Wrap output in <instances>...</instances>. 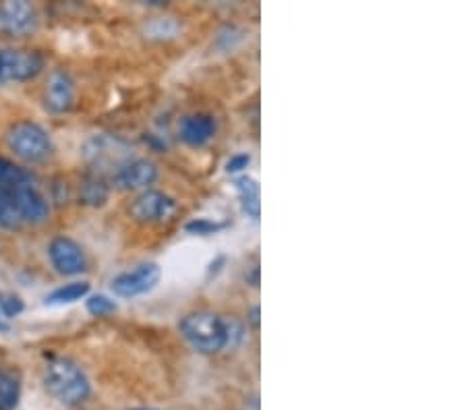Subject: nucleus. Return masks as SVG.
<instances>
[{"label": "nucleus", "instance_id": "f257e3e1", "mask_svg": "<svg viewBox=\"0 0 466 410\" xmlns=\"http://www.w3.org/2000/svg\"><path fill=\"white\" fill-rule=\"evenodd\" d=\"M42 382L50 396L66 406L81 405L92 394V384H89L86 373L81 371L77 363L65 359V356H55L48 361L44 367Z\"/></svg>", "mask_w": 466, "mask_h": 410}, {"label": "nucleus", "instance_id": "f03ea898", "mask_svg": "<svg viewBox=\"0 0 466 410\" xmlns=\"http://www.w3.org/2000/svg\"><path fill=\"white\" fill-rule=\"evenodd\" d=\"M180 334L201 355H216L228 346L224 317L209 311H195L183 317Z\"/></svg>", "mask_w": 466, "mask_h": 410}, {"label": "nucleus", "instance_id": "7ed1b4c3", "mask_svg": "<svg viewBox=\"0 0 466 410\" xmlns=\"http://www.w3.org/2000/svg\"><path fill=\"white\" fill-rule=\"evenodd\" d=\"M6 145L19 160L27 164L46 162L55 152L48 131L32 121L15 123L6 131Z\"/></svg>", "mask_w": 466, "mask_h": 410}, {"label": "nucleus", "instance_id": "20e7f679", "mask_svg": "<svg viewBox=\"0 0 466 410\" xmlns=\"http://www.w3.org/2000/svg\"><path fill=\"white\" fill-rule=\"evenodd\" d=\"M86 162L94 168V175L112 170V175L118 168H123L127 162H131V145L115 135H96L84 147Z\"/></svg>", "mask_w": 466, "mask_h": 410}, {"label": "nucleus", "instance_id": "39448f33", "mask_svg": "<svg viewBox=\"0 0 466 410\" xmlns=\"http://www.w3.org/2000/svg\"><path fill=\"white\" fill-rule=\"evenodd\" d=\"M157 282H160V265L154 264V261H146V264L133 267L131 272L118 274L112 280L110 288L120 298H133L154 290Z\"/></svg>", "mask_w": 466, "mask_h": 410}, {"label": "nucleus", "instance_id": "423d86ee", "mask_svg": "<svg viewBox=\"0 0 466 410\" xmlns=\"http://www.w3.org/2000/svg\"><path fill=\"white\" fill-rule=\"evenodd\" d=\"M48 257L52 267L63 275H77L87 270L84 249L69 236L52 238L48 245Z\"/></svg>", "mask_w": 466, "mask_h": 410}, {"label": "nucleus", "instance_id": "0eeeda50", "mask_svg": "<svg viewBox=\"0 0 466 410\" xmlns=\"http://www.w3.org/2000/svg\"><path fill=\"white\" fill-rule=\"evenodd\" d=\"M129 212L137 222H164L177 212V201L167 193L147 189L131 201Z\"/></svg>", "mask_w": 466, "mask_h": 410}, {"label": "nucleus", "instance_id": "6e6552de", "mask_svg": "<svg viewBox=\"0 0 466 410\" xmlns=\"http://www.w3.org/2000/svg\"><path fill=\"white\" fill-rule=\"evenodd\" d=\"M37 25V13L25 0L0 3V29L13 35H25Z\"/></svg>", "mask_w": 466, "mask_h": 410}, {"label": "nucleus", "instance_id": "1a4fd4ad", "mask_svg": "<svg viewBox=\"0 0 466 410\" xmlns=\"http://www.w3.org/2000/svg\"><path fill=\"white\" fill-rule=\"evenodd\" d=\"M157 181V168L149 160H131L112 175V185L120 191L149 189Z\"/></svg>", "mask_w": 466, "mask_h": 410}, {"label": "nucleus", "instance_id": "9d476101", "mask_svg": "<svg viewBox=\"0 0 466 410\" xmlns=\"http://www.w3.org/2000/svg\"><path fill=\"white\" fill-rule=\"evenodd\" d=\"M46 108L55 115H65L73 108L75 102V81L66 71H55L48 77L46 92H44Z\"/></svg>", "mask_w": 466, "mask_h": 410}, {"label": "nucleus", "instance_id": "9b49d317", "mask_svg": "<svg viewBox=\"0 0 466 410\" xmlns=\"http://www.w3.org/2000/svg\"><path fill=\"white\" fill-rule=\"evenodd\" d=\"M13 191H15V199H17L21 220H24V224L46 222L50 214V205L46 197H44L32 183L13 185Z\"/></svg>", "mask_w": 466, "mask_h": 410}, {"label": "nucleus", "instance_id": "f8f14e48", "mask_svg": "<svg viewBox=\"0 0 466 410\" xmlns=\"http://www.w3.org/2000/svg\"><path fill=\"white\" fill-rule=\"evenodd\" d=\"M6 81H29L44 69V56L35 50H5Z\"/></svg>", "mask_w": 466, "mask_h": 410}, {"label": "nucleus", "instance_id": "ddd939ff", "mask_svg": "<svg viewBox=\"0 0 466 410\" xmlns=\"http://www.w3.org/2000/svg\"><path fill=\"white\" fill-rule=\"evenodd\" d=\"M216 118L212 115H189L178 125L180 139L191 147H201L216 135Z\"/></svg>", "mask_w": 466, "mask_h": 410}, {"label": "nucleus", "instance_id": "4468645a", "mask_svg": "<svg viewBox=\"0 0 466 410\" xmlns=\"http://www.w3.org/2000/svg\"><path fill=\"white\" fill-rule=\"evenodd\" d=\"M0 226L9 230L24 226L13 185H0Z\"/></svg>", "mask_w": 466, "mask_h": 410}, {"label": "nucleus", "instance_id": "2eb2a0df", "mask_svg": "<svg viewBox=\"0 0 466 410\" xmlns=\"http://www.w3.org/2000/svg\"><path fill=\"white\" fill-rule=\"evenodd\" d=\"M235 186L238 191L240 204H243V212L251 215L253 220L259 218L261 204H259V185L251 176H238L235 178Z\"/></svg>", "mask_w": 466, "mask_h": 410}, {"label": "nucleus", "instance_id": "dca6fc26", "mask_svg": "<svg viewBox=\"0 0 466 410\" xmlns=\"http://www.w3.org/2000/svg\"><path fill=\"white\" fill-rule=\"evenodd\" d=\"M79 199L81 204L86 205H104L108 199V183L104 181V176L100 175H89L84 185H81V191H79Z\"/></svg>", "mask_w": 466, "mask_h": 410}, {"label": "nucleus", "instance_id": "f3484780", "mask_svg": "<svg viewBox=\"0 0 466 410\" xmlns=\"http://www.w3.org/2000/svg\"><path fill=\"white\" fill-rule=\"evenodd\" d=\"M21 398L19 377L13 371L0 369V410H15Z\"/></svg>", "mask_w": 466, "mask_h": 410}, {"label": "nucleus", "instance_id": "a211bd4d", "mask_svg": "<svg viewBox=\"0 0 466 410\" xmlns=\"http://www.w3.org/2000/svg\"><path fill=\"white\" fill-rule=\"evenodd\" d=\"M89 295V285L87 282H71V285H65L46 296V305H71L77 303L81 298Z\"/></svg>", "mask_w": 466, "mask_h": 410}, {"label": "nucleus", "instance_id": "6ab92c4d", "mask_svg": "<svg viewBox=\"0 0 466 410\" xmlns=\"http://www.w3.org/2000/svg\"><path fill=\"white\" fill-rule=\"evenodd\" d=\"M34 183V175L19 164L0 155V185H24Z\"/></svg>", "mask_w": 466, "mask_h": 410}, {"label": "nucleus", "instance_id": "aec40b11", "mask_svg": "<svg viewBox=\"0 0 466 410\" xmlns=\"http://www.w3.org/2000/svg\"><path fill=\"white\" fill-rule=\"evenodd\" d=\"M86 307H87V313H92L94 317H108L112 313H116L118 305L106 295H94L87 298Z\"/></svg>", "mask_w": 466, "mask_h": 410}, {"label": "nucleus", "instance_id": "412c9836", "mask_svg": "<svg viewBox=\"0 0 466 410\" xmlns=\"http://www.w3.org/2000/svg\"><path fill=\"white\" fill-rule=\"evenodd\" d=\"M227 224L222 222H216V220H208V218H195L191 222L185 224V230L189 235H199V236H208V235H214L218 230H222Z\"/></svg>", "mask_w": 466, "mask_h": 410}, {"label": "nucleus", "instance_id": "4be33fe9", "mask_svg": "<svg viewBox=\"0 0 466 410\" xmlns=\"http://www.w3.org/2000/svg\"><path fill=\"white\" fill-rule=\"evenodd\" d=\"M25 305L17 295H0V315L5 317H17L19 313H24Z\"/></svg>", "mask_w": 466, "mask_h": 410}, {"label": "nucleus", "instance_id": "5701e85b", "mask_svg": "<svg viewBox=\"0 0 466 410\" xmlns=\"http://www.w3.org/2000/svg\"><path fill=\"white\" fill-rule=\"evenodd\" d=\"M224 325H227V340L230 346H237L240 340H243V325H240L237 319H224Z\"/></svg>", "mask_w": 466, "mask_h": 410}, {"label": "nucleus", "instance_id": "b1692460", "mask_svg": "<svg viewBox=\"0 0 466 410\" xmlns=\"http://www.w3.org/2000/svg\"><path fill=\"white\" fill-rule=\"evenodd\" d=\"M249 164H251L249 154H237L227 162V173H230V175L240 173V170H245L247 166H249Z\"/></svg>", "mask_w": 466, "mask_h": 410}, {"label": "nucleus", "instance_id": "393cba45", "mask_svg": "<svg viewBox=\"0 0 466 410\" xmlns=\"http://www.w3.org/2000/svg\"><path fill=\"white\" fill-rule=\"evenodd\" d=\"M224 264H227V257H224V255L216 257V259L212 261V264H209V267H208V280L212 278V275L216 278V275L222 272V265H224Z\"/></svg>", "mask_w": 466, "mask_h": 410}, {"label": "nucleus", "instance_id": "a878e982", "mask_svg": "<svg viewBox=\"0 0 466 410\" xmlns=\"http://www.w3.org/2000/svg\"><path fill=\"white\" fill-rule=\"evenodd\" d=\"M6 81V65H5V50H0V85Z\"/></svg>", "mask_w": 466, "mask_h": 410}, {"label": "nucleus", "instance_id": "bb28decb", "mask_svg": "<svg viewBox=\"0 0 466 410\" xmlns=\"http://www.w3.org/2000/svg\"><path fill=\"white\" fill-rule=\"evenodd\" d=\"M249 322H251L253 327H259V307H253V309H251Z\"/></svg>", "mask_w": 466, "mask_h": 410}, {"label": "nucleus", "instance_id": "cd10ccee", "mask_svg": "<svg viewBox=\"0 0 466 410\" xmlns=\"http://www.w3.org/2000/svg\"><path fill=\"white\" fill-rule=\"evenodd\" d=\"M243 410H259V398H258V396H253L251 400H247Z\"/></svg>", "mask_w": 466, "mask_h": 410}, {"label": "nucleus", "instance_id": "c85d7f7f", "mask_svg": "<svg viewBox=\"0 0 466 410\" xmlns=\"http://www.w3.org/2000/svg\"><path fill=\"white\" fill-rule=\"evenodd\" d=\"M6 330H9V325L3 322V315H0V332H6Z\"/></svg>", "mask_w": 466, "mask_h": 410}, {"label": "nucleus", "instance_id": "c756f323", "mask_svg": "<svg viewBox=\"0 0 466 410\" xmlns=\"http://www.w3.org/2000/svg\"><path fill=\"white\" fill-rule=\"evenodd\" d=\"M131 410H154V408H131Z\"/></svg>", "mask_w": 466, "mask_h": 410}]
</instances>
